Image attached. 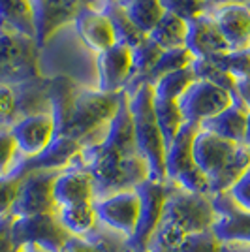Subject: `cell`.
Returning <instances> with one entry per match:
<instances>
[{
    "label": "cell",
    "mask_w": 250,
    "mask_h": 252,
    "mask_svg": "<svg viewBox=\"0 0 250 252\" xmlns=\"http://www.w3.org/2000/svg\"><path fill=\"white\" fill-rule=\"evenodd\" d=\"M73 166L91 173L94 200L123 190H134L149 179V166L141 155L125 157L104 143L83 147Z\"/></svg>",
    "instance_id": "cell-1"
},
{
    "label": "cell",
    "mask_w": 250,
    "mask_h": 252,
    "mask_svg": "<svg viewBox=\"0 0 250 252\" xmlns=\"http://www.w3.org/2000/svg\"><path fill=\"white\" fill-rule=\"evenodd\" d=\"M130 113L134 121L137 153L145 158L149 166V179L156 183H167L166 177V143L160 134L153 109V87L139 85L134 94L128 96Z\"/></svg>",
    "instance_id": "cell-2"
},
{
    "label": "cell",
    "mask_w": 250,
    "mask_h": 252,
    "mask_svg": "<svg viewBox=\"0 0 250 252\" xmlns=\"http://www.w3.org/2000/svg\"><path fill=\"white\" fill-rule=\"evenodd\" d=\"M119 94H107L98 89H79L73 104V113L64 136L77 139L83 147L104 141L107 126L117 113Z\"/></svg>",
    "instance_id": "cell-3"
},
{
    "label": "cell",
    "mask_w": 250,
    "mask_h": 252,
    "mask_svg": "<svg viewBox=\"0 0 250 252\" xmlns=\"http://www.w3.org/2000/svg\"><path fill=\"white\" fill-rule=\"evenodd\" d=\"M36 40L0 29V83L21 85L40 77Z\"/></svg>",
    "instance_id": "cell-4"
},
{
    "label": "cell",
    "mask_w": 250,
    "mask_h": 252,
    "mask_svg": "<svg viewBox=\"0 0 250 252\" xmlns=\"http://www.w3.org/2000/svg\"><path fill=\"white\" fill-rule=\"evenodd\" d=\"M136 192L139 196V219L134 235L126 239V247L132 252H147L162 220L164 205L169 194V183H156L147 179L136 187Z\"/></svg>",
    "instance_id": "cell-5"
},
{
    "label": "cell",
    "mask_w": 250,
    "mask_h": 252,
    "mask_svg": "<svg viewBox=\"0 0 250 252\" xmlns=\"http://www.w3.org/2000/svg\"><path fill=\"white\" fill-rule=\"evenodd\" d=\"M11 235L17 249L23 245H36L49 252H61L72 237V233L62 226L57 213L13 217Z\"/></svg>",
    "instance_id": "cell-6"
},
{
    "label": "cell",
    "mask_w": 250,
    "mask_h": 252,
    "mask_svg": "<svg viewBox=\"0 0 250 252\" xmlns=\"http://www.w3.org/2000/svg\"><path fill=\"white\" fill-rule=\"evenodd\" d=\"M185 123L201 125L211 117L219 115L233 104V94L217 85L196 79L177 100Z\"/></svg>",
    "instance_id": "cell-7"
},
{
    "label": "cell",
    "mask_w": 250,
    "mask_h": 252,
    "mask_svg": "<svg viewBox=\"0 0 250 252\" xmlns=\"http://www.w3.org/2000/svg\"><path fill=\"white\" fill-rule=\"evenodd\" d=\"M61 171H29L23 173L19 190L11 207V217H32L42 213H57L53 185Z\"/></svg>",
    "instance_id": "cell-8"
},
{
    "label": "cell",
    "mask_w": 250,
    "mask_h": 252,
    "mask_svg": "<svg viewBox=\"0 0 250 252\" xmlns=\"http://www.w3.org/2000/svg\"><path fill=\"white\" fill-rule=\"evenodd\" d=\"M98 0H31L36 45L42 47L55 32L68 21H73L83 6H94Z\"/></svg>",
    "instance_id": "cell-9"
},
{
    "label": "cell",
    "mask_w": 250,
    "mask_h": 252,
    "mask_svg": "<svg viewBox=\"0 0 250 252\" xmlns=\"http://www.w3.org/2000/svg\"><path fill=\"white\" fill-rule=\"evenodd\" d=\"M213 233L222 245H250V213L239 207L228 192L213 194Z\"/></svg>",
    "instance_id": "cell-10"
},
{
    "label": "cell",
    "mask_w": 250,
    "mask_h": 252,
    "mask_svg": "<svg viewBox=\"0 0 250 252\" xmlns=\"http://www.w3.org/2000/svg\"><path fill=\"white\" fill-rule=\"evenodd\" d=\"M94 211H96L98 222H102L107 228L119 231L126 239H130L134 235L137 219H139V196L136 189L115 192L94 200Z\"/></svg>",
    "instance_id": "cell-11"
},
{
    "label": "cell",
    "mask_w": 250,
    "mask_h": 252,
    "mask_svg": "<svg viewBox=\"0 0 250 252\" xmlns=\"http://www.w3.org/2000/svg\"><path fill=\"white\" fill-rule=\"evenodd\" d=\"M10 132L19 151V158L27 160L40 155L55 139V123L49 111L34 113L17 119L10 126Z\"/></svg>",
    "instance_id": "cell-12"
},
{
    "label": "cell",
    "mask_w": 250,
    "mask_h": 252,
    "mask_svg": "<svg viewBox=\"0 0 250 252\" xmlns=\"http://www.w3.org/2000/svg\"><path fill=\"white\" fill-rule=\"evenodd\" d=\"M98 91L119 94L126 89L132 77V53L130 47L115 43L113 47L96 55Z\"/></svg>",
    "instance_id": "cell-13"
},
{
    "label": "cell",
    "mask_w": 250,
    "mask_h": 252,
    "mask_svg": "<svg viewBox=\"0 0 250 252\" xmlns=\"http://www.w3.org/2000/svg\"><path fill=\"white\" fill-rule=\"evenodd\" d=\"M83 145L68 136H57L40 155L27 160H19L15 166V173H29V171H64L72 168L73 162L77 160Z\"/></svg>",
    "instance_id": "cell-14"
},
{
    "label": "cell",
    "mask_w": 250,
    "mask_h": 252,
    "mask_svg": "<svg viewBox=\"0 0 250 252\" xmlns=\"http://www.w3.org/2000/svg\"><path fill=\"white\" fill-rule=\"evenodd\" d=\"M209 13L228 43L229 51L250 49V11L243 2L213 6Z\"/></svg>",
    "instance_id": "cell-15"
},
{
    "label": "cell",
    "mask_w": 250,
    "mask_h": 252,
    "mask_svg": "<svg viewBox=\"0 0 250 252\" xmlns=\"http://www.w3.org/2000/svg\"><path fill=\"white\" fill-rule=\"evenodd\" d=\"M185 47L194 59H213V57H219L229 51L228 43L222 38L211 13H203L187 21Z\"/></svg>",
    "instance_id": "cell-16"
},
{
    "label": "cell",
    "mask_w": 250,
    "mask_h": 252,
    "mask_svg": "<svg viewBox=\"0 0 250 252\" xmlns=\"http://www.w3.org/2000/svg\"><path fill=\"white\" fill-rule=\"evenodd\" d=\"M241 143H231L228 139L215 136L211 132H205L199 128L194 137V164L198 166L209 179H213L220 169L228 164V160L233 157Z\"/></svg>",
    "instance_id": "cell-17"
},
{
    "label": "cell",
    "mask_w": 250,
    "mask_h": 252,
    "mask_svg": "<svg viewBox=\"0 0 250 252\" xmlns=\"http://www.w3.org/2000/svg\"><path fill=\"white\" fill-rule=\"evenodd\" d=\"M53 198L57 209L94 201V185L91 173L77 166L61 171L53 185Z\"/></svg>",
    "instance_id": "cell-18"
},
{
    "label": "cell",
    "mask_w": 250,
    "mask_h": 252,
    "mask_svg": "<svg viewBox=\"0 0 250 252\" xmlns=\"http://www.w3.org/2000/svg\"><path fill=\"white\" fill-rule=\"evenodd\" d=\"M73 25H75V32L79 40L96 55L115 45L113 29L107 21V17L98 8L83 6L77 11Z\"/></svg>",
    "instance_id": "cell-19"
},
{
    "label": "cell",
    "mask_w": 250,
    "mask_h": 252,
    "mask_svg": "<svg viewBox=\"0 0 250 252\" xmlns=\"http://www.w3.org/2000/svg\"><path fill=\"white\" fill-rule=\"evenodd\" d=\"M247 113H249V107L241 102L239 96L233 94V104L229 105L228 109L203 121L199 128L222 137V139H228L231 143H245Z\"/></svg>",
    "instance_id": "cell-20"
},
{
    "label": "cell",
    "mask_w": 250,
    "mask_h": 252,
    "mask_svg": "<svg viewBox=\"0 0 250 252\" xmlns=\"http://www.w3.org/2000/svg\"><path fill=\"white\" fill-rule=\"evenodd\" d=\"M102 143L105 147L125 155V157L139 155L136 145V134H134V121H132V113H130V104H128V96L125 93H121L117 113L107 126V134H105Z\"/></svg>",
    "instance_id": "cell-21"
},
{
    "label": "cell",
    "mask_w": 250,
    "mask_h": 252,
    "mask_svg": "<svg viewBox=\"0 0 250 252\" xmlns=\"http://www.w3.org/2000/svg\"><path fill=\"white\" fill-rule=\"evenodd\" d=\"M77 91L79 89L68 77H55L49 81L47 96H49V113L55 123V137L64 136L66 128L70 125Z\"/></svg>",
    "instance_id": "cell-22"
},
{
    "label": "cell",
    "mask_w": 250,
    "mask_h": 252,
    "mask_svg": "<svg viewBox=\"0 0 250 252\" xmlns=\"http://www.w3.org/2000/svg\"><path fill=\"white\" fill-rule=\"evenodd\" d=\"M199 126L192 125V123H185L181 126L179 134L175 136V139L167 145L166 149V177L167 181H175V179L190 169L194 164V137L198 134Z\"/></svg>",
    "instance_id": "cell-23"
},
{
    "label": "cell",
    "mask_w": 250,
    "mask_h": 252,
    "mask_svg": "<svg viewBox=\"0 0 250 252\" xmlns=\"http://www.w3.org/2000/svg\"><path fill=\"white\" fill-rule=\"evenodd\" d=\"M96 8L107 17L115 34V43H121L126 47H136L137 43L145 38L147 34L136 27V23L130 19L126 10L117 0H98Z\"/></svg>",
    "instance_id": "cell-24"
},
{
    "label": "cell",
    "mask_w": 250,
    "mask_h": 252,
    "mask_svg": "<svg viewBox=\"0 0 250 252\" xmlns=\"http://www.w3.org/2000/svg\"><path fill=\"white\" fill-rule=\"evenodd\" d=\"M0 29L36 38L31 0H0Z\"/></svg>",
    "instance_id": "cell-25"
},
{
    "label": "cell",
    "mask_w": 250,
    "mask_h": 252,
    "mask_svg": "<svg viewBox=\"0 0 250 252\" xmlns=\"http://www.w3.org/2000/svg\"><path fill=\"white\" fill-rule=\"evenodd\" d=\"M162 51L185 47L187 42V21L173 13L164 11L158 23L147 34Z\"/></svg>",
    "instance_id": "cell-26"
},
{
    "label": "cell",
    "mask_w": 250,
    "mask_h": 252,
    "mask_svg": "<svg viewBox=\"0 0 250 252\" xmlns=\"http://www.w3.org/2000/svg\"><path fill=\"white\" fill-rule=\"evenodd\" d=\"M250 168V147L241 143L237 151L233 153V157L228 160V164L220 169L219 173L213 179H209V185H211V196L213 194H222V192H228L237 179Z\"/></svg>",
    "instance_id": "cell-27"
},
{
    "label": "cell",
    "mask_w": 250,
    "mask_h": 252,
    "mask_svg": "<svg viewBox=\"0 0 250 252\" xmlns=\"http://www.w3.org/2000/svg\"><path fill=\"white\" fill-rule=\"evenodd\" d=\"M57 215H59L64 228L75 237L89 235L98 224V217H96V211H94V201L70 205V207H61V209H57Z\"/></svg>",
    "instance_id": "cell-28"
},
{
    "label": "cell",
    "mask_w": 250,
    "mask_h": 252,
    "mask_svg": "<svg viewBox=\"0 0 250 252\" xmlns=\"http://www.w3.org/2000/svg\"><path fill=\"white\" fill-rule=\"evenodd\" d=\"M153 109H155V119L160 128V134L164 137V143L167 145L175 139L181 126L185 125V117L179 109V104L173 100H162L153 94Z\"/></svg>",
    "instance_id": "cell-29"
},
{
    "label": "cell",
    "mask_w": 250,
    "mask_h": 252,
    "mask_svg": "<svg viewBox=\"0 0 250 252\" xmlns=\"http://www.w3.org/2000/svg\"><path fill=\"white\" fill-rule=\"evenodd\" d=\"M194 63V57L190 55L187 47H179V49H169V51H162L160 59L156 61L155 68L145 75V79L141 81V85H155L164 75L171 74V72H177L183 68H190Z\"/></svg>",
    "instance_id": "cell-30"
},
{
    "label": "cell",
    "mask_w": 250,
    "mask_h": 252,
    "mask_svg": "<svg viewBox=\"0 0 250 252\" xmlns=\"http://www.w3.org/2000/svg\"><path fill=\"white\" fill-rule=\"evenodd\" d=\"M117 2L125 8L130 19L136 23L137 29L145 34L151 32V29L156 25L164 13L158 0H117Z\"/></svg>",
    "instance_id": "cell-31"
},
{
    "label": "cell",
    "mask_w": 250,
    "mask_h": 252,
    "mask_svg": "<svg viewBox=\"0 0 250 252\" xmlns=\"http://www.w3.org/2000/svg\"><path fill=\"white\" fill-rule=\"evenodd\" d=\"M194 81H196V75L192 72V68H183V70H177V72H171V74L160 77L156 83L151 85V87H153V94L156 98L177 102Z\"/></svg>",
    "instance_id": "cell-32"
},
{
    "label": "cell",
    "mask_w": 250,
    "mask_h": 252,
    "mask_svg": "<svg viewBox=\"0 0 250 252\" xmlns=\"http://www.w3.org/2000/svg\"><path fill=\"white\" fill-rule=\"evenodd\" d=\"M190 68H192V72L196 75V79L209 81V83L217 85L220 89H224V91H228L231 94H235V79L229 74H226L211 59H194V63H192Z\"/></svg>",
    "instance_id": "cell-33"
},
{
    "label": "cell",
    "mask_w": 250,
    "mask_h": 252,
    "mask_svg": "<svg viewBox=\"0 0 250 252\" xmlns=\"http://www.w3.org/2000/svg\"><path fill=\"white\" fill-rule=\"evenodd\" d=\"M213 63L220 66L226 74H229L235 83L250 79V49H243V51H228L219 57L211 59Z\"/></svg>",
    "instance_id": "cell-34"
},
{
    "label": "cell",
    "mask_w": 250,
    "mask_h": 252,
    "mask_svg": "<svg viewBox=\"0 0 250 252\" xmlns=\"http://www.w3.org/2000/svg\"><path fill=\"white\" fill-rule=\"evenodd\" d=\"M171 252H224V245L217 239L213 230H205L187 235Z\"/></svg>",
    "instance_id": "cell-35"
},
{
    "label": "cell",
    "mask_w": 250,
    "mask_h": 252,
    "mask_svg": "<svg viewBox=\"0 0 250 252\" xmlns=\"http://www.w3.org/2000/svg\"><path fill=\"white\" fill-rule=\"evenodd\" d=\"M158 4L164 11L173 13L185 21H190V19L213 10V6L207 0H158Z\"/></svg>",
    "instance_id": "cell-36"
},
{
    "label": "cell",
    "mask_w": 250,
    "mask_h": 252,
    "mask_svg": "<svg viewBox=\"0 0 250 252\" xmlns=\"http://www.w3.org/2000/svg\"><path fill=\"white\" fill-rule=\"evenodd\" d=\"M19 151L8 126H0V177L10 175L19 164Z\"/></svg>",
    "instance_id": "cell-37"
},
{
    "label": "cell",
    "mask_w": 250,
    "mask_h": 252,
    "mask_svg": "<svg viewBox=\"0 0 250 252\" xmlns=\"http://www.w3.org/2000/svg\"><path fill=\"white\" fill-rule=\"evenodd\" d=\"M173 185H177L179 189L187 190L190 194H203V196H211V185H209V177L198 168L192 166L190 169L183 171L175 181H169Z\"/></svg>",
    "instance_id": "cell-38"
},
{
    "label": "cell",
    "mask_w": 250,
    "mask_h": 252,
    "mask_svg": "<svg viewBox=\"0 0 250 252\" xmlns=\"http://www.w3.org/2000/svg\"><path fill=\"white\" fill-rule=\"evenodd\" d=\"M21 177L23 175L15 173V171H11L10 175H2L0 177V217H6V215L11 213Z\"/></svg>",
    "instance_id": "cell-39"
},
{
    "label": "cell",
    "mask_w": 250,
    "mask_h": 252,
    "mask_svg": "<svg viewBox=\"0 0 250 252\" xmlns=\"http://www.w3.org/2000/svg\"><path fill=\"white\" fill-rule=\"evenodd\" d=\"M17 121V96L10 85L0 83V126L10 128Z\"/></svg>",
    "instance_id": "cell-40"
},
{
    "label": "cell",
    "mask_w": 250,
    "mask_h": 252,
    "mask_svg": "<svg viewBox=\"0 0 250 252\" xmlns=\"http://www.w3.org/2000/svg\"><path fill=\"white\" fill-rule=\"evenodd\" d=\"M228 194L239 207L250 213V168L237 179V183L228 190Z\"/></svg>",
    "instance_id": "cell-41"
},
{
    "label": "cell",
    "mask_w": 250,
    "mask_h": 252,
    "mask_svg": "<svg viewBox=\"0 0 250 252\" xmlns=\"http://www.w3.org/2000/svg\"><path fill=\"white\" fill-rule=\"evenodd\" d=\"M11 224H13L11 215L0 217V252H17L13 235H11Z\"/></svg>",
    "instance_id": "cell-42"
},
{
    "label": "cell",
    "mask_w": 250,
    "mask_h": 252,
    "mask_svg": "<svg viewBox=\"0 0 250 252\" xmlns=\"http://www.w3.org/2000/svg\"><path fill=\"white\" fill-rule=\"evenodd\" d=\"M61 252H104L98 245H93L91 241H87L85 237H75L72 235L70 241L64 245V249Z\"/></svg>",
    "instance_id": "cell-43"
},
{
    "label": "cell",
    "mask_w": 250,
    "mask_h": 252,
    "mask_svg": "<svg viewBox=\"0 0 250 252\" xmlns=\"http://www.w3.org/2000/svg\"><path fill=\"white\" fill-rule=\"evenodd\" d=\"M17 252H49V251H45L42 247H36V245H23V247L17 249Z\"/></svg>",
    "instance_id": "cell-44"
},
{
    "label": "cell",
    "mask_w": 250,
    "mask_h": 252,
    "mask_svg": "<svg viewBox=\"0 0 250 252\" xmlns=\"http://www.w3.org/2000/svg\"><path fill=\"white\" fill-rule=\"evenodd\" d=\"M245 145H250V109L247 113V134H245Z\"/></svg>",
    "instance_id": "cell-45"
},
{
    "label": "cell",
    "mask_w": 250,
    "mask_h": 252,
    "mask_svg": "<svg viewBox=\"0 0 250 252\" xmlns=\"http://www.w3.org/2000/svg\"><path fill=\"white\" fill-rule=\"evenodd\" d=\"M211 6H220V4H229V2H245V0H207Z\"/></svg>",
    "instance_id": "cell-46"
},
{
    "label": "cell",
    "mask_w": 250,
    "mask_h": 252,
    "mask_svg": "<svg viewBox=\"0 0 250 252\" xmlns=\"http://www.w3.org/2000/svg\"><path fill=\"white\" fill-rule=\"evenodd\" d=\"M243 4H245V6H247V8H249V11H250V0H245V2H243Z\"/></svg>",
    "instance_id": "cell-47"
},
{
    "label": "cell",
    "mask_w": 250,
    "mask_h": 252,
    "mask_svg": "<svg viewBox=\"0 0 250 252\" xmlns=\"http://www.w3.org/2000/svg\"><path fill=\"white\" fill-rule=\"evenodd\" d=\"M249 147H250V145H249Z\"/></svg>",
    "instance_id": "cell-48"
}]
</instances>
